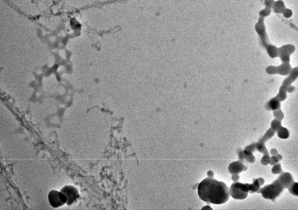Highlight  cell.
<instances>
[{"label": "cell", "instance_id": "1", "mask_svg": "<svg viewBox=\"0 0 298 210\" xmlns=\"http://www.w3.org/2000/svg\"><path fill=\"white\" fill-rule=\"evenodd\" d=\"M198 193L199 198L208 204L222 205L229 199V189L222 182L207 177L198 184Z\"/></svg>", "mask_w": 298, "mask_h": 210}, {"label": "cell", "instance_id": "2", "mask_svg": "<svg viewBox=\"0 0 298 210\" xmlns=\"http://www.w3.org/2000/svg\"><path fill=\"white\" fill-rule=\"evenodd\" d=\"M284 188L280 181L278 179L273 181L271 184L265 185L263 188H260L257 192L261 193L264 199H270L274 202L276 198L284 191Z\"/></svg>", "mask_w": 298, "mask_h": 210}, {"label": "cell", "instance_id": "3", "mask_svg": "<svg viewBox=\"0 0 298 210\" xmlns=\"http://www.w3.org/2000/svg\"><path fill=\"white\" fill-rule=\"evenodd\" d=\"M229 195L234 199L243 200L246 199L249 193L246 184L234 182L229 188Z\"/></svg>", "mask_w": 298, "mask_h": 210}, {"label": "cell", "instance_id": "4", "mask_svg": "<svg viewBox=\"0 0 298 210\" xmlns=\"http://www.w3.org/2000/svg\"><path fill=\"white\" fill-rule=\"evenodd\" d=\"M48 200L52 207L57 208L63 206L67 202V198L62 192L52 190L48 194Z\"/></svg>", "mask_w": 298, "mask_h": 210}, {"label": "cell", "instance_id": "5", "mask_svg": "<svg viewBox=\"0 0 298 210\" xmlns=\"http://www.w3.org/2000/svg\"><path fill=\"white\" fill-rule=\"evenodd\" d=\"M292 69L290 63H283L278 67L269 66L266 68V73L270 75L278 74L283 76H287L290 72Z\"/></svg>", "mask_w": 298, "mask_h": 210}, {"label": "cell", "instance_id": "6", "mask_svg": "<svg viewBox=\"0 0 298 210\" xmlns=\"http://www.w3.org/2000/svg\"><path fill=\"white\" fill-rule=\"evenodd\" d=\"M60 192L65 195L67 199L66 204L68 205H71L79 197L77 189L72 185H66L63 187Z\"/></svg>", "mask_w": 298, "mask_h": 210}, {"label": "cell", "instance_id": "7", "mask_svg": "<svg viewBox=\"0 0 298 210\" xmlns=\"http://www.w3.org/2000/svg\"><path fill=\"white\" fill-rule=\"evenodd\" d=\"M294 46L292 45H286L279 48V55L283 63H290V56L295 51Z\"/></svg>", "mask_w": 298, "mask_h": 210}, {"label": "cell", "instance_id": "8", "mask_svg": "<svg viewBox=\"0 0 298 210\" xmlns=\"http://www.w3.org/2000/svg\"><path fill=\"white\" fill-rule=\"evenodd\" d=\"M228 169L230 174H239L242 172L246 171L248 167L244 165L243 161L239 160L231 163L228 166Z\"/></svg>", "mask_w": 298, "mask_h": 210}, {"label": "cell", "instance_id": "9", "mask_svg": "<svg viewBox=\"0 0 298 210\" xmlns=\"http://www.w3.org/2000/svg\"><path fill=\"white\" fill-rule=\"evenodd\" d=\"M278 179L283 186L284 189H288L294 182L293 176L289 172H282Z\"/></svg>", "mask_w": 298, "mask_h": 210}, {"label": "cell", "instance_id": "10", "mask_svg": "<svg viewBox=\"0 0 298 210\" xmlns=\"http://www.w3.org/2000/svg\"><path fill=\"white\" fill-rule=\"evenodd\" d=\"M298 67L292 69L290 72L289 74L288 77L286 78L283 81L282 85L286 87L290 86L291 84L297 78Z\"/></svg>", "mask_w": 298, "mask_h": 210}, {"label": "cell", "instance_id": "11", "mask_svg": "<svg viewBox=\"0 0 298 210\" xmlns=\"http://www.w3.org/2000/svg\"><path fill=\"white\" fill-rule=\"evenodd\" d=\"M280 102L273 97L267 102L265 107L268 111H274L275 110L280 108L281 105Z\"/></svg>", "mask_w": 298, "mask_h": 210}, {"label": "cell", "instance_id": "12", "mask_svg": "<svg viewBox=\"0 0 298 210\" xmlns=\"http://www.w3.org/2000/svg\"><path fill=\"white\" fill-rule=\"evenodd\" d=\"M287 87L283 85L281 86L279 89V93L274 98L280 102H283L286 99L287 97V91H286Z\"/></svg>", "mask_w": 298, "mask_h": 210}, {"label": "cell", "instance_id": "13", "mask_svg": "<svg viewBox=\"0 0 298 210\" xmlns=\"http://www.w3.org/2000/svg\"><path fill=\"white\" fill-rule=\"evenodd\" d=\"M249 193L253 194L257 192L260 188V186L258 184L257 178H254L253 180V184H246Z\"/></svg>", "mask_w": 298, "mask_h": 210}, {"label": "cell", "instance_id": "14", "mask_svg": "<svg viewBox=\"0 0 298 210\" xmlns=\"http://www.w3.org/2000/svg\"><path fill=\"white\" fill-rule=\"evenodd\" d=\"M276 132L275 131L270 128L266 131L264 135L259 139V141L263 142L265 143H266L270 139L274 136Z\"/></svg>", "mask_w": 298, "mask_h": 210}, {"label": "cell", "instance_id": "15", "mask_svg": "<svg viewBox=\"0 0 298 210\" xmlns=\"http://www.w3.org/2000/svg\"><path fill=\"white\" fill-rule=\"evenodd\" d=\"M276 132L277 135L280 138L286 139L289 137V132L286 128L281 126Z\"/></svg>", "mask_w": 298, "mask_h": 210}, {"label": "cell", "instance_id": "16", "mask_svg": "<svg viewBox=\"0 0 298 210\" xmlns=\"http://www.w3.org/2000/svg\"><path fill=\"white\" fill-rule=\"evenodd\" d=\"M268 54L271 58H276L279 55V48L273 45H270L266 49Z\"/></svg>", "mask_w": 298, "mask_h": 210}, {"label": "cell", "instance_id": "17", "mask_svg": "<svg viewBox=\"0 0 298 210\" xmlns=\"http://www.w3.org/2000/svg\"><path fill=\"white\" fill-rule=\"evenodd\" d=\"M256 148L257 151L263 154L269 153L265 143L260 141H258L256 143Z\"/></svg>", "mask_w": 298, "mask_h": 210}, {"label": "cell", "instance_id": "18", "mask_svg": "<svg viewBox=\"0 0 298 210\" xmlns=\"http://www.w3.org/2000/svg\"><path fill=\"white\" fill-rule=\"evenodd\" d=\"M290 193L293 195L298 196V183L294 182L288 189Z\"/></svg>", "mask_w": 298, "mask_h": 210}, {"label": "cell", "instance_id": "19", "mask_svg": "<svg viewBox=\"0 0 298 210\" xmlns=\"http://www.w3.org/2000/svg\"><path fill=\"white\" fill-rule=\"evenodd\" d=\"M243 150H244L245 154H253L254 152L257 151L256 148V143H253L249 145L246 146Z\"/></svg>", "mask_w": 298, "mask_h": 210}, {"label": "cell", "instance_id": "20", "mask_svg": "<svg viewBox=\"0 0 298 210\" xmlns=\"http://www.w3.org/2000/svg\"><path fill=\"white\" fill-rule=\"evenodd\" d=\"M281 122V121L277 119H273L271 124V128L276 132L282 126Z\"/></svg>", "mask_w": 298, "mask_h": 210}, {"label": "cell", "instance_id": "21", "mask_svg": "<svg viewBox=\"0 0 298 210\" xmlns=\"http://www.w3.org/2000/svg\"><path fill=\"white\" fill-rule=\"evenodd\" d=\"M273 116L275 118V119L281 121L284 118V114L281 111L280 108L278 109L273 111Z\"/></svg>", "mask_w": 298, "mask_h": 210}, {"label": "cell", "instance_id": "22", "mask_svg": "<svg viewBox=\"0 0 298 210\" xmlns=\"http://www.w3.org/2000/svg\"><path fill=\"white\" fill-rule=\"evenodd\" d=\"M282 172L283 170L282 169L281 164L279 162L273 165V168L271 169V172L274 175L280 174Z\"/></svg>", "mask_w": 298, "mask_h": 210}, {"label": "cell", "instance_id": "23", "mask_svg": "<svg viewBox=\"0 0 298 210\" xmlns=\"http://www.w3.org/2000/svg\"><path fill=\"white\" fill-rule=\"evenodd\" d=\"M270 155L269 153L263 154V156L261 159V163L263 165H266L270 164Z\"/></svg>", "mask_w": 298, "mask_h": 210}, {"label": "cell", "instance_id": "24", "mask_svg": "<svg viewBox=\"0 0 298 210\" xmlns=\"http://www.w3.org/2000/svg\"><path fill=\"white\" fill-rule=\"evenodd\" d=\"M245 160L249 163H253L256 161V158L253 154H246Z\"/></svg>", "mask_w": 298, "mask_h": 210}, {"label": "cell", "instance_id": "25", "mask_svg": "<svg viewBox=\"0 0 298 210\" xmlns=\"http://www.w3.org/2000/svg\"><path fill=\"white\" fill-rule=\"evenodd\" d=\"M237 153L239 160L243 161V160H245L246 155L245 153H244V150L240 148V149H238Z\"/></svg>", "mask_w": 298, "mask_h": 210}, {"label": "cell", "instance_id": "26", "mask_svg": "<svg viewBox=\"0 0 298 210\" xmlns=\"http://www.w3.org/2000/svg\"><path fill=\"white\" fill-rule=\"evenodd\" d=\"M279 160H278L276 155H274V156H272L270 157V162L269 164L273 166L279 163Z\"/></svg>", "mask_w": 298, "mask_h": 210}, {"label": "cell", "instance_id": "27", "mask_svg": "<svg viewBox=\"0 0 298 210\" xmlns=\"http://www.w3.org/2000/svg\"><path fill=\"white\" fill-rule=\"evenodd\" d=\"M240 177L239 174H232L231 179L233 182H237L239 180Z\"/></svg>", "mask_w": 298, "mask_h": 210}, {"label": "cell", "instance_id": "28", "mask_svg": "<svg viewBox=\"0 0 298 210\" xmlns=\"http://www.w3.org/2000/svg\"><path fill=\"white\" fill-rule=\"evenodd\" d=\"M270 155L272 156H274V155H276L277 154H279V152H278V150L276 148H272L270 151Z\"/></svg>", "mask_w": 298, "mask_h": 210}, {"label": "cell", "instance_id": "29", "mask_svg": "<svg viewBox=\"0 0 298 210\" xmlns=\"http://www.w3.org/2000/svg\"><path fill=\"white\" fill-rule=\"evenodd\" d=\"M257 182H258V184H259V185H260V186L264 185V182H265V181H264V178H261V177L257 178Z\"/></svg>", "mask_w": 298, "mask_h": 210}, {"label": "cell", "instance_id": "30", "mask_svg": "<svg viewBox=\"0 0 298 210\" xmlns=\"http://www.w3.org/2000/svg\"><path fill=\"white\" fill-rule=\"evenodd\" d=\"M207 176L208 177H210V178H214V173L213 171L209 170V171L207 172Z\"/></svg>", "mask_w": 298, "mask_h": 210}, {"label": "cell", "instance_id": "31", "mask_svg": "<svg viewBox=\"0 0 298 210\" xmlns=\"http://www.w3.org/2000/svg\"><path fill=\"white\" fill-rule=\"evenodd\" d=\"M201 210H213V209L209 206L207 205V206H203V207L201 208Z\"/></svg>", "mask_w": 298, "mask_h": 210}, {"label": "cell", "instance_id": "32", "mask_svg": "<svg viewBox=\"0 0 298 210\" xmlns=\"http://www.w3.org/2000/svg\"><path fill=\"white\" fill-rule=\"evenodd\" d=\"M276 157L278 160H279V161H281L283 159L282 155L281 154H277L276 155Z\"/></svg>", "mask_w": 298, "mask_h": 210}]
</instances>
